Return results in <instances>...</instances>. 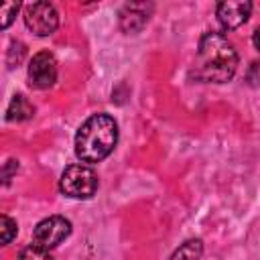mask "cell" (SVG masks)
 Listing matches in <instances>:
<instances>
[{"label": "cell", "instance_id": "cell-1", "mask_svg": "<svg viewBox=\"0 0 260 260\" xmlns=\"http://www.w3.org/2000/svg\"><path fill=\"white\" fill-rule=\"evenodd\" d=\"M238 69L236 47L215 30L201 35L197 45V61L193 67V77L203 83H225L234 77Z\"/></svg>", "mask_w": 260, "mask_h": 260}, {"label": "cell", "instance_id": "cell-2", "mask_svg": "<svg viewBox=\"0 0 260 260\" xmlns=\"http://www.w3.org/2000/svg\"><path fill=\"white\" fill-rule=\"evenodd\" d=\"M118 142V124L108 114L89 116L75 134V154L83 162L104 160Z\"/></svg>", "mask_w": 260, "mask_h": 260}, {"label": "cell", "instance_id": "cell-3", "mask_svg": "<svg viewBox=\"0 0 260 260\" xmlns=\"http://www.w3.org/2000/svg\"><path fill=\"white\" fill-rule=\"evenodd\" d=\"M59 189L73 199H89L98 189V175L87 165H69L59 181Z\"/></svg>", "mask_w": 260, "mask_h": 260}, {"label": "cell", "instance_id": "cell-4", "mask_svg": "<svg viewBox=\"0 0 260 260\" xmlns=\"http://www.w3.org/2000/svg\"><path fill=\"white\" fill-rule=\"evenodd\" d=\"M24 24L37 37H49L59 26V14L51 2H32L24 6Z\"/></svg>", "mask_w": 260, "mask_h": 260}, {"label": "cell", "instance_id": "cell-5", "mask_svg": "<svg viewBox=\"0 0 260 260\" xmlns=\"http://www.w3.org/2000/svg\"><path fill=\"white\" fill-rule=\"evenodd\" d=\"M69 234H71V221L61 215H51L35 225L32 244L51 250V248L59 246L63 240H67Z\"/></svg>", "mask_w": 260, "mask_h": 260}, {"label": "cell", "instance_id": "cell-6", "mask_svg": "<svg viewBox=\"0 0 260 260\" xmlns=\"http://www.w3.org/2000/svg\"><path fill=\"white\" fill-rule=\"evenodd\" d=\"M57 81V61L53 53L39 51L28 63V83L35 89H49Z\"/></svg>", "mask_w": 260, "mask_h": 260}, {"label": "cell", "instance_id": "cell-7", "mask_svg": "<svg viewBox=\"0 0 260 260\" xmlns=\"http://www.w3.org/2000/svg\"><path fill=\"white\" fill-rule=\"evenodd\" d=\"M152 10H154L152 2H128V4H124L120 8V14H118V22H120L122 32H126V35L140 32L146 26Z\"/></svg>", "mask_w": 260, "mask_h": 260}, {"label": "cell", "instance_id": "cell-8", "mask_svg": "<svg viewBox=\"0 0 260 260\" xmlns=\"http://www.w3.org/2000/svg\"><path fill=\"white\" fill-rule=\"evenodd\" d=\"M250 12H252V2L248 0H228L215 6V14L223 30H234L242 26L250 18Z\"/></svg>", "mask_w": 260, "mask_h": 260}, {"label": "cell", "instance_id": "cell-9", "mask_svg": "<svg viewBox=\"0 0 260 260\" xmlns=\"http://www.w3.org/2000/svg\"><path fill=\"white\" fill-rule=\"evenodd\" d=\"M35 114V108L32 104L22 95V93H16L10 104H8V110H6V120L8 122H24L28 118H32Z\"/></svg>", "mask_w": 260, "mask_h": 260}, {"label": "cell", "instance_id": "cell-10", "mask_svg": "<svg viewBox=\"0 0 260 260\" xmlns=\"http://www.w3.org/2000/svg\"><path fill=\"white\" fill-rule=\"evenodd\" d=\"M203 254V242L199 238H193V240H187L185 244H181L175 254L171 256V260H199Z\"/></svg>", "mask_w": 260, "mask_h": 260}, {"label": "cell", "instance_id": "cell-11", "mask_svg": "<svg viewBox=\"0 0 260 260\" xmlns=\"http://www.w3.org/2000/svg\"><path fill=\"white\" fill-rule=\"evenodd\" d=\"M18 260H53V256H51V252H49L47 248H41V246H37V244H28V246L20 252Z\"/></svg>", "mask_w": 260, "mask_h": 260}, {"label": "cell", "instance_id": "cell-12", "mask_svg": "<svg viewBox=\"0 0 260 260\" xmlns=\"http://www.w3.org/2000/svg\"><path fill=\"white\" fill-rule=\"evenodd\" d=\"M0 232H2V244L6 246V244H10V242L16 238L18 225H16V221H14L12 217L2 215V217H0Z\"/></svg>", "mask_w": 260, "mask_h": 260}, {"label": "cell", "instance_id": "cell-13", "mask_svg": "<svg viewBox=\"0 0 260 260\" xmlns=\"http://www.w3.org/2000/svg\"><path fill=\"white\" fill-rule=\"evenodd\" d=\"M18 8H20V4H16V2H6V4L0 6V26L2 28L10 26V22L14 20L16 12H18Z\"/></svg>", "mask_w": 260, "mask_h": 260}, {"label": "cell", "instance_id": "cell-14", "mask_svg": "<svg viewBox=\"0 0 260 260\" xmlns=\"http://www.w3.org/2000/svg\"><path fill=\"white\" fill-rule=\"evenodd\" d=\"M24 55H26V47L20 41H12L10 49H8V65L10 67H18L20 61L24 59Z\"/></svg>", "mask_w": 260, "mask_h": 260}, {"label": "cell", "instance_id": "cell-15", "mask_svg": "<svg viewBox=\"0 0 260 260\" xmlns=\"http://www.w3.org/2000/svg\"><path fill=\"white\" fill-rule=\"evenodd\" d=\"M12 169H14V171L18 169V162H16V160H8V162H6V169H4V183L10 181V173H12Z\"/></svg>", "mask_w": 260, "mask_h": 260}, {"label": "cell", "instance_id": "cell-16", "mask_svg": "<svg viewBox=\"0 0 260 260\" xmlns=\"http://www.w3.org/2000/svg\"><path fill=\"white\" fill-rule=\"evenodd\" d=\"M252 43H254V47L260 51V26L254 30V37H252Z\"/></svg>", "mask_w": 260, "mask_h": 260}]
</instances>
